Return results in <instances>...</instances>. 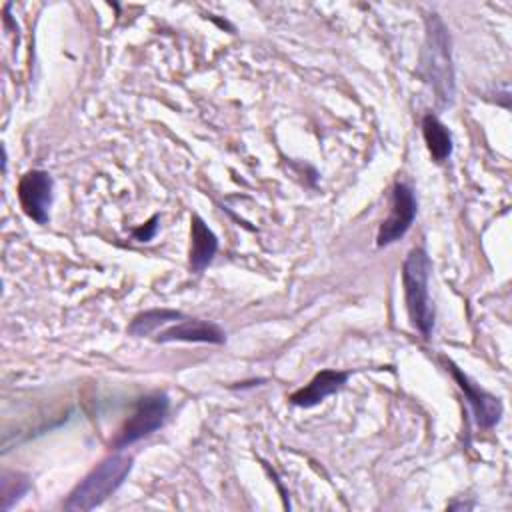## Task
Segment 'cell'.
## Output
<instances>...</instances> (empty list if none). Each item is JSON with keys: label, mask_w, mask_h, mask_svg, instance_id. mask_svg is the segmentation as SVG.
<instances>
[{"label": "cell", "mask_w": 512, "mask_h": 512, "mask_svg": "<svg viewBox=\"0 0 512 512\" xmlns=\"http://www.w3.org/2000/svg\"><path fill=\"white\" fill-rule=\"evenodd\" d=\"M190 240V266L194 272H200L212 262L218 250V238L206 222L194 214L190 218Z\"/></svg>", "instance_id": "30bf717a"}, {"label": "cell", "mask_w": 512, "mask_h": 512, "mask_svg": "<svg viewBox=\"0 0 512 512\" xmlns=\"http://www.w3.org/2000/svg\"><path fill=\"white\" fill-rule=\"evenodd\" d=\"M422 136L434 162L440 164L448 160V156L452 154V136L434 114H426L422 118Z\"/></svg>", "instance_id": "8fae6325"}, {"label": "cell", "mask_w": 512, "mask_h": 512, "mask_svg": "<svg viewBox=\"0 0 512 512\" xmlns=\"http://www.w3.org/2000/svg\"><path fill=\"white\" fill-rule=\"evenodd\" d=\"M446 366H450V372L456 380V384L460 386V390L466 394V400L476 416V422L482 426V428H490L494 426L500 416H502V404L496 396L484 392L482 388H478L474 382H470V378L466 374H462L458 370V366H454L452 362H448Z\"/></svg>", "instance_id": "52a82bcc"}, {"label": "cell", "mask_w": 512, "mask_h": 512, "mask_svg": "<svg viewBox=\"0 0 512 512\" xmlns=\"http://www.w3.org/2000/svg\"><path fill=\"white\" fill-rule=\"evenodd\" d=\"M132 456L128 454H112L104 458L96 468H92L80 484L70 492L64 502L66 510L86 512L100 506L108 496H112L132 470Z\"/></svg>", "instance_id": "6da1fadb"}, {"label": "cell", "mask_w": 512, "mask_h": 512, "mask_svg": "<svg viewBox=\"0 0 512 512\" xmlns=\"http://www.w3.org/2000/svg\"><path fill=\"white\" fill-rule=\"evenodd\" d=\"M430 258L424 248H412L402 266V286L406 298V310L412 326L428 338L434 328V306L428 292Z\"/></svg>", "instance_id": "7a4b0ae2"}, {"label": "cell", "mask_w": 512, "mask_h": 512, "mask_svg": "<svg viewBox=\"0 0 512 512\" xmlns=\"http://www.w3.org/2000/svg\"><path fill=\"white\" fill-rule=\"evenodd\" d=\"M348 380V372L342 370H320L306 386L298 388L292 396L290 402L300 408H312L320 404L326 396L338 392Z\"/></svg>", "instance_id": "9c48e42d"}, {"label": "cell", "mask_w": 512, "mask_h": 512, "mask_svg": "<svg viewBox=\"0 0 512 512\" xmlns=\"http://www.w3.org/2000/svg\"><path fill=\"white\" fill-rule=\"evenodd\" d=\"M52 178L44 170H30L18 182V200L28 218L38 224L48 222L52 204Z\"/></svg>", "instance_id": "8992f818"}, {"label": "cell", "mask_w": 512, "mask_h": 512, "mask_svg": "<svg viewBox=\"0 0 512 512\" xmlns=\"http://www.w3.org/2000/svg\"><path fill=\"white\" fill-rule=\"evenodd\" d=\"M226 334L212 322L198 318H182L170 328L162 330L156 336V342H204V344H222Z\"/></svg>", "instance_id": "ba28073f"}, {"label": "cell", "mask_w": 512, "mask_h": 512, "mask_svg": "<svg viewBox=\"0 0 512 512\" xmlns=\"http://www.w3.org/2000/svg\"><path fill=\"white\" fill-rule=\"evenodd\" d=\"M158 216H152L144 226H138V228H134L132 230V236L136 238V240H140V242H146V240H152L154 238V234H156V230H158Z\"/></svg>", "instance_id": "4fadbf2b"}, {"label": "cell", "mask_w": 512, "mask_h": 512, "mask_svg": "<svg viewBox=\"0 0 512 512\" xmlns=\"http://www.w3.org/2000/svg\"><path fill=\"white\" fill-rule=\"evenodd\" d=\"M184 314L176 312V310H146L138 316H134V320L128 326V334L132 336H148L152 332H156L158 328L170 324V322H178L182 320Z\"/></svg>", "instance_id": "7c38bea8"}, {"label": "cell", "mask_w": 512, "mask_h": 512, "mask_svg": "<svg viewBox=\"0 0 512 512\" xmlns=\"http://www.w3.org/2000/svg\"><path fill=\"white\" fill-rule=\"evenodd\" d=\"M428 70L434 80V86L440 98H452V66H450V50H448V34L444 24L436 14L428 18Z\"/></svg>", "instance_id": "5b68a950"}, {"label": "cell", "mask_w": 512, "mask_h": 512, "mask_svg": "<svg viewBox=\"0 0 512 512\" xmlns=\"http://www.w3.org/2000/svg\"><path fill=\"white\" fill-rule=\"evenodd\" d=\"M168 406H170V400L164 392H154L140 398L132 416L126 420V424L118 432V438L114 440V448L130 446L142 440L144 436L152 434L154 430H158L168 416Z\"/></svg>", "instance_id": "3957f363"}, {"label": "cell", "mask_w": 512, "mask_h": 512, "mask_svg": "<svg viewBox=\"0 0 512 512\" xmlns=\"http://www.w3.org/2000/svg\"><path fill=\"white\" fill-rule=\"evenodd\" d=\"M416 210H418V202H416L412 188L404 182H396L392 188L388 216L382 220V224L378 228L376 244L382 248V246H388V244H394L396 240H400L412 226Z\"/></svg>", "instance_id": "277c9868"}]
</instances>
